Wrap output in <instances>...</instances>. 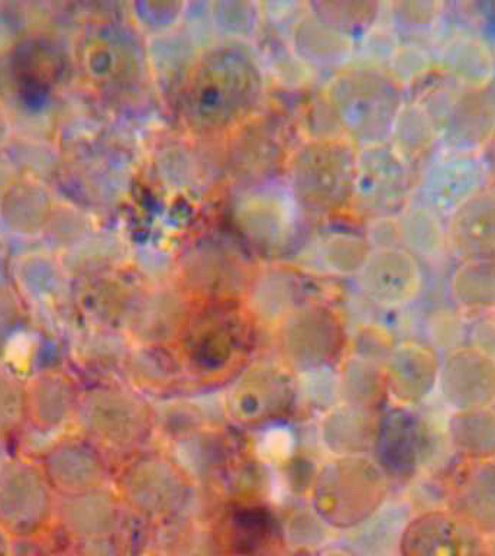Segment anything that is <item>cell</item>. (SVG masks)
<instances>
[{"instance_id": "cell-15", "label": "cell", "mask_w": 495, "mask_h": 556, "mask_svg": "<svg viewBox=\"0 0 495 556\" xmlns=\"http://www.w3.org/2000/svg\"><path fill=\"white\" fill-rule=\"evenodd\" d=\"M129 490L142 511L158 516L180 506L186 485L176 467L167 460L150 458L130 472Z\"/></svg>"}, {"instance_id": "cell-30", "label": "cell", "mask_w": 495, "mask_h": 556, "mask_svg": "<svg viewBox=\"0 0 495 556\" xmlns=\"http://www.w3.org/2000/svg\"><path fill=\"white\" fill-rule=\"evenodd\" d=\"M243 521L245 523L237 520L230 528L225 541L228 543L226 549L233 556H255L264 549L265 543L268 542L269 528L258 519L255 520V523L250 520Z\"/></svg>"}, {"instance_id": "cell-25", "label": "cell", "mask_w": 495, "mask_h": 556, "mask_svg": "<svg viewBox=\"0 0 495 556\" xmlns=\"http://www.w3.org/2000/svg\"><path fill=\"white\" fill-rule=\"evenodd\" d=\"M454 293L469 306L490 304L495 300V260L460 263L454 274Z\"/></svg>"}, {"instance_id": "cell-13", "label": "cell", "mask_w": 495, "mask_h": 556, "mask_svg": "<svg viewBox=\"0 0 495 556\" xmlns=\"http://www.w3.org/2000/svg\"><path fill=\"white\" fill-rule=\"evenodd\" d=\"M371 250L367 235L330 230L312 238L300 250L297 264L304 271L323 276H358Z\"/></svg>"}, {"instance_id": "cell-2", "label": "cell", "mask_w": 495, "mask_h": 556, "mask_svg": "<svg viewBox=\"0 0 495 556\" xmlns=\"http://www.w3.org/2000/svg\"><path fill=\"white\" fill-rule=\"evenodd\" d=\"M323 102L338 135L364 148L389 142L407 98L389 70L360 63L330 80Z\"/></svg>"}, {"instance_id": "cell-7", "label": "cell", "mask_w": 495, "mask_h": 556, "mask_svg": "<svg viewBox=\"0 0 495 556\" xmlns=\"http://www.w3.org/2000/svg\"><path fill=\"white\" fill-rule=\"evenodd\" d=\"M300 212L287 181L268 177L248 182L234 195L232 219L252 245L276 251L293 237Z\"/></svg>"}, {"instance_id": "cell-9", "label": "cell", "mask_w": 495, "mask_h": 556, "mask_svg": "<svg viewBox=\"0 0 495 556\" xmlns=\"http://www.w3.org/2000/svg\"><path fill=\"white\" fill-rule=\"evenodd\" d=\"M436 74L464 89L486 90L495 78V51L485 35L456 26L432 43Z\"/></svg>"}, {"instance_id": "cell-27", "label": "cell", "mask_w": 495, "mask_h": 556, "mask_svg": "<svg viewBox=\"0 0 495 556\" xmlns=\"http://www.w3.org/2000/svg\"><path fill=\"white\" fill-rule=\"evenodd\" d=\"M233 334L220 319L206 317L191 334V354L200 365L225 364L233 352Z\"/></svg>"}, {"instance_id": "cell-5", "label": "cell", "mask_w": 495, "mask_h": 556, "mask_svg": "<svg viewBox=\"0 0 495 556\" xmlns=\"http://www.w3.org/2000/svg\"><path fill=\"white\" fill-rule=\"evenodd\" d=\"M416 172L389 142L358 148L351 211L371 222L395 219L415 199Z\"/></svg>"}, {"instance_id": "cell-8", "label": "cell", "mask_w": 495, "mask_h": 556, "mask_svg": "<svg viewBox=\"0 0 495 556\" xmlns=\"http://www.w3.org/2000/svg\"><path fill=\"white\" fill-rule=\"evenodd\" d=\"M376 472L363 460L343 458L321 472L315 506L321 520L337 528H356L377 507Z\"/></svg>"}, {"instance_id": "cell-21", "label": "cell", "mask_w": 495, "mask_h": 556, "mask_svg": "<svg viewBox=\"0 0 495 556\" xmlns=\"http://www.w3.org/2000/svg\"><path fill=\"white\" fill-rule=\"evenodd\" d=\"M389 25L402 42L432 46L441 28L445 4L441 2H395L389 4Z\"/></svg>"}, {"instance_id": "cell-32", "label": "cell", "mask_w": 495, "mask_h": 556, "mask_svg": "<svg viewBox=\"0 0 495 556\" xmlns=\"http://www.w3.org/2000/svg\"><path fill=\"white\" fill-rule=\"evenodd\" d=\"M160 556H220L217 554L213 542L207 543L202 538L191 534V536L178 538L176 545L165 546Z\"/></svg>"}, {"instance_id": "cell-14", "label": "cell", "mask_w": 495, "mask_h": 556, "mask_svg": "<svg viewBox=\"0 0 495 556\" xmlns=\"http://www.w3.org/2000/svg\"><path fill=\"white\" fill-rule=\"evenodd\" d=\"M308 11L295 20L290 47L297 60L306 64L342 65L351 59L355 39L307 4Z\"/></svg>"}, {"instance_id": "cell-17", "label": "cell", "mask_w": 495, "mask_h": 556, "mask_svg": "<svg viewBox=\"0 0 495 556\" xmlns=\"http://www.w3.org/2000/svg\"><path fill=\"white\" fill-rule=\"evenodd\" d=\"M389 143L416 174L441 147L432 119L415 99L404 104L391 130Z\"/></svg>"}, {"instance_id": "cell-33", "label": "cell", "mask_w": 495, "mask_h": 556, "mask_svg": "<svg viewBox=\"0 0 495 556\" xmlns=\"http://www.w3.org/2000/svg\"><path fill=\"white\" fill-rule=\"evenodd\" d=\"M321 556H354V555L347 554V552H343V551H328V552H326V554H323Z\"/></svg>"}, {"instance_id": "cell-20", "label": "cell", "mask_w": 495, "mask_h": 556, "mask_svg": "<svg viewBox=\"0 0 495 556\" xmlns=\"http://www.w3.org/2000/svg\"><path fill=\"white\" fill-rule=\"evenodd\" d=\"M299 278L289 269L272 268L261 274L252 290V306L264 320H284L295 311Z\"/></svg>"}, {"instance_id": "cell-4", "label": "cell", "mask_w": 495, "mask_h": 556, "mask_svg": "<svg viewBox=\"0 0 495 556\" xmlns=\"http://www.w3.org/2000/svg\"><path fill=\"white\" fill-rule=\"evenodd\" d=\"M432 119L441 147L484 152L495 138V98L486 90L429 81L415 99Z\"/></svg>"}, {"instance_id": "cell-28", "label": "cell", "mask_w": 495, "mask_h": 556, "mask_svg": "<svg viewBox=\"0 0 495 556\" xmlns=\"http://www.w3.org/2000/svg\"><path fill=\"white\" fill-rule=\"evenodd\" d=\"M325 442L338 454H352L367 439V424L363 415L352 408H341L328 416L323 426Z\"/></svg>"}, {"instance_id": "cell-1", "label": "cell", "mask_w": 495, "mask_h": 556, "mask_svg": "<svg viewBox=\"0 0 495 556\" xmlns=\"http://www.w3.org/2000/svg\"><path fill=\"white\" fill-rule=\"evenodd\" d=\"M264 98L265 73L254 48L217 39L200 50L181 78L178 104L191 132L216 137L254 121Z\"/></svg>"}, {"instance_id": "cell-6", "label": "cell", "mask_w": 495, "mask_h": 556, "mask_svg": "<svg viewBox=\"0 0 495 556\" xmlns=\"http://www.w3.org/2000/svg\"><path fill=\"white\" fill-rule=\"evenodd\" d=\"M488 181L484 152L439 147L416 174L415 200L446 220Z\"/></svg>"}, {"instance_id": "cell-3", "label": "cell", "mask_w": 495, "mask_h": 556, "mask_svg": "<svg viewBox=\"0 0 495 556\" xmlns=\"http://www.w3.org/2000/svg\"><path fill=\"white\" fill-rule=\"evenodd\" d=\"M358 148L342 137H310L287 160L291 193L302 212L333 215L350 208Z\"/></svg>"}, {"instance_id": "cell-31", "label": "cell", "mask_w": 495, "mask_h": 556, "mask_svg": "<svg viewBox=\"0 0 495 556\" xmlns=\"http://www.w3.org/2000/svg\"><path fill=\"white\" fill-rule=\"evenodd\" d=\"M287 536L297 546H312L313 543L323 541V530H321L320 517L308 515H293L289 519Z\"/></svg>"}, {"instance_id": "cell-16", "label": "cell", "mask_w": 495, "mask_h": 556, "mask_svg": "<svg viewBox=\"0 0 495 556\" xmlns=\"http://www.w3.org/2000/svg\"><path fill=\"white\" fill-rule=\"evenodd\" d=\"M404 556H478L471 532L447 520H424L403 534Z\"/></svg>"}, {"instance_id": "cell-19", "label": "cell", "mask_w": 495, "mask_h": 556, "mask_svg": "<svg viewBox=\"0 0 495 556\" xmlns=\"http://www.w3.org/2000/svg\"><path fill=\"white\" fill-rule=\"evenodd\" d=\"M399 245L417 258H437L447 250L446 220L415 199L397 217Z\"/></svg>"}, {"instance_id": "cell-11", "label": "cell", "mask_w": 495, "mask_h": 556, "mask_svg": "<svg viewBox=\"0 0 495 556\" xmlns=\"http://www.w3.org/2000/svg\"><path fill=\"white\" fill-rule=\"evenodd\" d=\"M342 329L333 312L323 306L295 308L282 320L281 345L287 358L299 367L319 369L337 354Z\"/></svg>"}, {"instance_id": "cell-26", "label": "cell", "mask_w": 495, "mask_h": 556, "mask_svg": "<svg viewBox=\"0 0 495 556\" xmlns=\"http://www.w3.org/2000/svg\"><path fill=\"white\" fill-rule=\"evenodd\" d=\"M402 519L393 513H378L356 526L355 549L365 556H385L402 536Z\"/></svg>"}, {"instance_id": "cell-23", "label": "cell", "mask_w": 495, "mask_h": 556, "mask_svg": "<svg viewBox=\"0 0 495 556\" xmlns=\"http://www.w3.org/2000/svg\"><path fill=\"white\" fill-rule=\"evenodd\" d=\"M385 68L406 91L419 85L424 87L432 74H436L432 46L402 42Z\"/></svg>"}, {"instance_id": "cell-34", "label": "cell", "mask_w": 495, "mask_h": 556, "mask_svg": "<svg viewBox=\"0 0 495 556\" xmlns=\"http://www.w3.org/2000/svg\"><path fill=\"white\" fill-rule=\"evenodd\" d=\"M493 146H494V154H495V138H494V141H493Z\"/></svg>"}, {"instance_id": "cell-22", "label": "cell", "mask_w": 495, "mask_h": 556, "mask_svg": "<svg viewBox=\"0 0 495 556\" xmlns=\"http://www.w3.org/2000/svg\"><path fill=\"white\" fill-rule=\"evenodd\" d=\"M212 29L225 41H243L254 37L261 21V7L248 2L207 3Z\"/></svg>"}, {"instance_id": "cell-12", "label": "cell", "mask_w": 495, "mask_h": 556, "mask_svg": "<svg viewBox=\"0 0 495 556\" xmlns=\"http://www.w3.org/2000/svg\"><path fill=\"white\" fill-rule=\"evenodd\" d=\"M447 251L459 263L495 260V189L482 190L446 219Z\"/></svg>"}, {"instance_id": "cell-18", "label": "cell", "mask_w": 495, "mask_h": 556, "mask_svg": "<svg viewBox=\"0 0 495 556\" xmlns=\"http://www.w3.org/2000/svg\"><path fill=\"white\" fill-rule=\"evenodd\" d=\"M287 382L274 369H255L243 377L232 393L234 415L243 420H259L272 415L284 403Z\"/></svg>"}, {"instance_id": "cell-10", "label": "cell", "mask_w": 495, "mask_h": 556, "mask_svg": "<svg viewBox=\"0 0 495 556\" xmlns=\"http://www.w3.org/2000/svg\"><path fill=\"white\" fill-rule=\"evenodd\" d=\"M363 293L381 307H399L419 293V258L402 245L372 247L358 273Z\"/></svg>"}, {"instance_id": "cell-24", "label": "cell", "mask_w": 495, "mask_h": 556, "mask_svg": "<svg viewBox=\"0 0 495 556\" xmlns=\"http://www.w3.org/2000/svg\"><path fill=\"white\" fill-rule=\"evenodd\" d=\"M310 8L355 41L358 39L363 41L365 35L380 22L382 16V4L373 2L312 3Z\"/></svg>"}, {"instance_id": "cell-29", "label": "cell", "mask_w": 495, "mask_h": 556, "mask_svg": "<svg viewBox=\"0 0 495 556\" xmlns=\"http://www.w3.org/2000/svg\"><path fill=\"white\" fill-rule=\"evenodd\" d=\"M135 17L151 38L163 37L177 30L185 20L187 3L142 2L135 4Z\"/></svg>"}]
</instances>
